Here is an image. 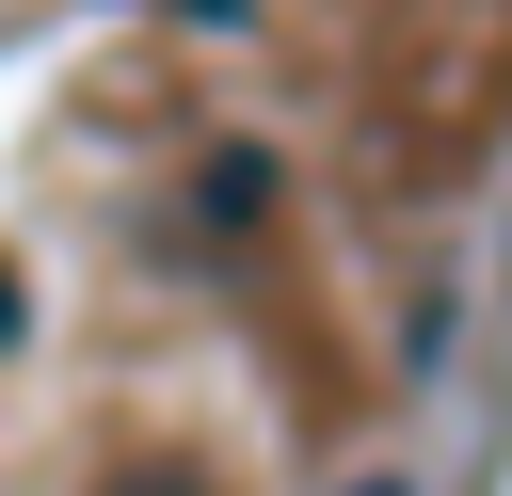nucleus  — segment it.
I'll use <instances>...</instances> for the list:
<instances>
[{"label": "nucleus", "mask_w": 512, "mask_h": 496, "mask_svg": "<svg viewBox=\"0 0 512 496\" xmlns=\"http://www.w3.org/2000/svg\"><path fill=\"white\" fill-rule=\"evenodd\" d=\"M384 496H400V480H384Z\"/></svg>", "instance_id": "nucleus-1"}]
</instances>
